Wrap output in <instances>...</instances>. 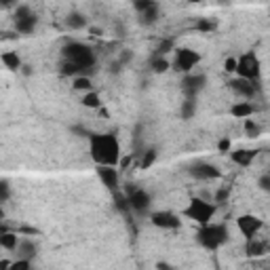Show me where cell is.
Instances as JSON below:
<instances>
[{
    "label": "cell",
    "mask_w": 270,
    "mask_h": 270,
    "mask_svg": "<svg viewBox=\"0 0 270 270\" xmlns=\"http://www.w3.org/2000/svg\"><path fill=\"white\" fill-rule=\"evenodd\" d=\"M89 150L91 159L97 165H118L120 161V144L116 135L112 133H93L89 135Z\"/></svg>",
    "instance_id": "1"
},
{
    "label": "cell",
    "mask_w": 270,
    "mask_h": 270,
    "mask_svg": "<svg viewBox=\"0 0 270 270\" xmlns=\"http://www.w3.org/2000/svg\"><path fill=\"white\" fill-rule=\"evenodd\" d=\"M61 53H63V57H66V61L74 63L81 72L91 70L95 66V53L91 51V47L82 45V42H68Z\"/></svg>",
    "instance_id": "2"
},
{
    "label": "cell",
    "mask_w": 270,
    "mask_h": 270,
    "mask_svg": "<svg viewBox=\"0 0 270 270\" xmlns=\"http://www.w3.org/2000/svg\"><path fill=\"white\" fill-rule=\"evenodd\" d=\"M198 243L207 249H219L226 241H228V228L224 224H203V228L198 230Z\"/></svg>",
    "instance_id": "3"
},
{
    "label": "cell",
    "mask_w": 270,
    "mask_h": 270,
    "mask_svg": "<svg viewBox=\"0 0 270 270\" xmlns=\"http://www.w3.org/2000/svg\"><path fill=\"white\" fill-rule=\"evenodd\" d=\"M216 205L213 203H207L205 198H192V201L188 203V207L184 209V216H186L188 219H192V222L196 224H207L211 222V217L216 216Z\"/></svg>",
    "instance_id": "4"
},
{
    "label": "cell",
    "mask_w": 270,
    "mask_h": 270,
    "mask_svg": "<svg viewBox=\"0 0 270 270\" xmlns=\"http://www.w3.org/2000/svg\"><path fill=\"white\" fill-rule=\"evenodd\" d=\"M241 78H247V81H253L258 82L260 81V61L258 57H255L253 53H245L241 55V57L237 59V70H234Z\"/></svg>",
    "instance_id": "5"
},
{
    "label": "cell",
    "mask_w": 270,
    "mask_h": 270,
    "mask_svg": "<svg viewBox=\"0 0 270 270\" xmlns=\"http://www.w3.org/2000/svg\"><path fill=\"white\" fill-rule=\"evenodd\" d=\"M198 61H201V55H198L196 51H192V49H177L173 68L177 70V72H186L188 74Z\"/></svg>",
    "instance_id": "6"
},
{
    "label": "cell",
    "mask_w": 270,
    "mask_h": 270,
    "mask_svg": "<svg viewBox=\"0 0 270 270\" xmlns=\"http://www.w3.org/2000/svg\"><path fill=\"white\" fill-rule=\"evenodd\" d=\"M237 226H239V230H241V234L243 237H247V239H251V237H255L262 228H264V222L258 217V216H241L239 219H237Z\"/></svg>",
    "instance_id": "7"
},
{
    "label": "cell",
    "mask_w": 270,
    "mask_h": 270,
    "mask_svg": "<svg viewBox=\"0 0 270 270\" xmlns=\"http://www.w3.org/2000/svg\"><path fill=\"white\" fill-rule=\"evenodd\" d=\"M127 198H129L131 211H137V213L148 211V207H150V203H152L150 194H148L146 190H141V188H131L129 194H127Z\"/></svg>",
    "instance_id": "8"
},
{
    "label": "cell",
    "mask_w": 270,
    "mask_h": 270,
    "mask_svg": "<svg viewBox=\"0 0 270 270\" xmlns=\"http://www.w3.org/2000/svg\"><path fill=\"white\" fill-rule=\"evenodd\" d=\"M152 224L159 226V228H165V230H171V228H180L182 226V219L180 216H175L173 211H154L152 216Z\"/></svg>",
    "instance_id": "9"
},
{
    "label": "cell",
    "mask_w": 270,
    "mask_h": 270,
    "mask_svg": "<svg viewBox=\"0 0 270 270\" xmlns=\"http://www.w3.org/2000/svg\"><path fill=\"white\" fill-rule=\"evenodd\" d=\"M97 177L112 192L118 188V169L114 165H97Z\"/></svg>",
    "instance_id": "10"
},
{
    "label": "cell",
    "mask_w": 270,
    "mask_h": 270,
    "mask_svg": "<svg viewBox=\"0 0 270 270\" xmlns=\"http://www.w3.org/2000/svg\"><path fill=\"white\" fill-rule=\"evenodd\" d=\"M190 175L196 177V180H217L219 177V169L209 165V162H196V165L190 167Z\"/></svg>",
    "instance_id": "11"
},
{
    "label": "cell",
    "mask_w": 270,
    "mask_h": 270,
    "mask_svg": "<svg viewBox=\"0 0 270 270\" xmlns=\"http://www.w3.org/2000/svg\"><path fill=\"white\" fill-rule=\"evenodd\" d=\"M205 82H207V78H205L203 74H186L184 76V81H182V87L184 91H186V95L188 97H194L198 91H201L205 87Z\"/></svg>",
    "instance_id": "12"
},
{
    "label": "cell",
    "mask_w": 270,
    "mask_h": 270,
    "mask_svg": "<svg viewBox=\"0 0 270 270\" xmlns=\"http://www.w3.org/2000/svg\"><path fill=\"white\" fill-rule=\"evenodd\" d=\"M230 84V89L234 91L237 95H241V97H247V99H251L253 95H255V82L253 81H247V78H234V81H230L228 82Z\"/></svg>",
    "instance_id": "13"
},
{
    "label": "cell",
    "mask_w": 270,
    "mask_h": 270,
    "mask_svg": "<svg viewBox=\"0 0 270 270\" xmlns=\"http://www.w3.org/2000/svg\"><path fill=\"white\" fill-rule=\"evenodd\" d=\"M36 24H38V19L34 13H30V15H26V17H15V27L19 34H32Z\"/></svg>",
    "instance_id": "14"
},
{
    "label": "cell",
    "mask_w": 270,
    "mask_h": 270,
    "mask_svg": "<svg viewBox=\"0 0 270 270\" xmlns=\"http://www.w3.org/2000/svg\"><path fill=\"white\" fill-rule=\"evenodd\" d=\"M230 114L234 118H249L253 114V104H249V102H237L230 108Z\"/></svg>",
    "instance_id": "15"
},
{
    "label": "cell",
    "mask_w": 270,
    "mask_h": 270,
    "mask_svg": "<svg viewBox=\"0 0 270 270\" xmlns=\"http://www.w3.org/2000/svg\"><path fill=\"white\" fill-rule=\"evenodd\" d=\"M266 253V243L264 241H258L255 237L247 239V255H251V258H260V255Z\"/></svg>",
    "instance_id": "16"
},
{
    "label": "cell",
    "mask_w": 270,
    "mask_h": 270,
    "mask_svg": "<svg viewBox=\"0 0 270 270\" xmlns=\"http://www.w3.org/2000/svg\"><path fill=\"white\" fill-rule=\"evenodd\" d=\"M159 17H161V11H159V2H156V4L150 6V9H146V11L139 13V24L141 26H152Z\"/></svg>",
    "instance_id": "17"
},
{
    "label": "cell",
    "mask_w": 270,
    "mask_h": 270,
    "mask_svg": "<svg viewBox=\"0 0 270 270\" xmlns=\"http://www.w3.org/2000/svg\"><path fill=\"white\" fill-rule=\"evenodd\" d=\"M0 61L4 63V68L13 70V72L21 70V59H19V55H17L15 51H4L2 55H0Z\"/></svg>",
    "instance_id": "18"
},
{
    "label": "cell",
    "mask_w": 270,
    "mask_h": 270,
    "mask_svg": "<svg viewBox=\"0 0 270 270\" xmlns=\"http://www.w3.org/2000/svg\"><path fill=\"white\" fill-rule=\"evenodd\" d=\"M38 251V247L32 243V241H19L17 243V253H19V258H27V260H32L34 255H36Z\"/></svg>",
    "instance_id": "19"
},
{
    "label": "cell",
    "mask_w": 270,
    "mask_h": 270,
    "mask_svg": "<svg viewBox=\"0 0 270 270\" xmlns=\"http://www.w3.org/2000/svg\"><path fill=\"white\" fill-rule=\"evenodd\" d=\"M17 243H19V239H17V234L15 232H11V230H4V232H0V247H4V249H17Z\"/></svg>",
    "instance_id": "20"
},
{
    "label": "cell",
    "mask_w": 270,
    "mask_h": 270,
    "mask_svg": "<svg viewBox=\"0 0 270 270\" xmlns=\"http://www.w3.org/2000/svg\"><path fill=\"white\" fill-rule=\"evenodd\" d=\"M253 156H255L253 150H237V152H232V154H230V159H232L234 162H237V165L247 167V165H251Z\"/></svg>",
    "instance_id": "21"
},
{
    "label": "cell",
    "mask_w": 270,
    "mask_h": 270,
    "mask_svg": "<svg viewBox=\"0 0 270 270\" xmlns=\"http://www.w3.org/2000/svg\"><path fill=\"white\" fill-rule=\"evenodd\" d=\"M66 24H68V27H72V30H82V27L87 26V17H84L82 13H70L66 17Z\"/></svg>",
    "instance_id": "22"
},
{
    "label": "cell",
    "mask_w": 270,
    "mask_h": 270,
    "mask_svg": "<svg viewBox=\"0 0 270 270\" xmlns=\"http://www.w3.org/2000/svg\"><path fill=\"white\" fill-rule=\"evenodd\" d=\"M82 104H84V108H99V106H102V99H99V95L95 91H84Z\"/></svg>",
    "instance_id": "23"
},
{
    "label": "cell",
    "mask_w": 270,
    "mask_h": 270,
    "mask_svg": "<svg viewBox=\"0 0 270 270\" xmlns=\"http://www.w3.org/2000/svg\"><path fill=\"white\" fill-rule=\"evenodd\" d=\"M194 110H196L194 97H188L186 102L182 104V116H184V118H192V116H194Z\"/></svg>",
    "instance_id": "24"
},
{
    "label": "cell",
    "mask_w": 270,
    "mask_h": 270,
    "mask_svg": "<svg viewBox=\"0 0 270 270\" xmlns=\"http://www.w3.org/2000/svg\"><path fill=\"white\" fill-rule=\"evenodd\" d=\"M72 87L76 89V91H91V87H93V84H91V78L89 76H78V78H74V84Z\"/></svg>",
    "instance_id": "25"
},
{
    "label": "cell",
    "mask_w": 270,
    "mask_h": 270,
    "mask_svg": "<svg viewBox=\"0 0 270 270\" xmlns=\"http://www.w3.org/2000/svg\"><path fill=\"white\" fill-rule=\"evenodd\" d=\"M156 156H159V154H156V150H146L144 156H141L139 167H141V169H150L154 162H156Z\"/></svg>",
    "instance_id": "26"
},
{
    "label": "cell",
    "mask_w": 270,
    "mask_h": 270,
    "mask_svg": "<svg viewBox=\"0 0 270 270\" xmlns=\"http://www.w3.org/2000/svg\"><path fill=\"white\" fill-rule=\"evenodd\" d=\"M152 70L156 74H162V72H167L169 70V61L165 57H154L152 59Z\"/></svg>",
    "instance_id": "27"
},
{
    "label": "cell",
    "mask_w": 270,
    "mask_h": 270,
    "mask_svg": "<svg viewBox=\"0 0 270 270\" xmlns=\"http://www.w3.org/2000/svg\"><path fill=\"white\" fill-rule=\"evenodd\" d=\"M245 133L249 135V137H258V135H260V125L253 123L251 118H247L245 120Z\"/></svg>",
    "instance_id": "28"
},
{
    "label": "cell",
    "mask_w": 270,
    "mask_h": 270,
    "mask_svg": "<svg viewBox=\"0 0 270 270\" xmlns=\"http://www.w3.org/2000/svg\"><path fill=\"white\" fill-rule=\"evenodd\" d=\"M11 268H13V270H30V268H32V260L19 258V260H15V262H11Z\"/></svg>",
    "instance_id": "29"
},
{
    "label": "cell",
    "mask_w": 270,
    "mask_h": 270,
    "mask_svg": "<svg viewBox=\"0 0 270 270\" xmlns=\"http://www.w3.org/2000/svg\"><path fill=\"white\" fill-rule=\"evenodd\" d=\"M152 4H156V0H133V6H135V11H137V13L150 9Z\"/></svg>",
    "instance_id": "30"
},
{
    "label": "cell",
    "mask_w": 270,
    "mask_h": 270,
    "mask_svg": "<svg viewBox=\"0 0 270 270\" xmlns=\"http://www.w3.org/2000/svg\"><path fill=\"white\" fill-rule=\"evenodd\" d=\"M213 27H216V24H211V21H207V19H198L196 21V30L198 32H211Z\"/></svg>",
    "instance_id": "31"
},
{
    "label": "cell",
    "mask_w": 270,
    "mask_h": 270,
    "mask_svg": "<svg viewBox=\"0 0 270 270\" xmlns=\"http://www.w3.org/2000/svg\"><path fill=\"white\" fill-rule=\"evenodd\" d=\"M78 72H81V70H78V68L74 66V63H70V61H66V63H63V66H61V74L72 76V74H78Z\"/></svg>",
    "instance_id": "32"
},
{
    "label": "cell",
    "mask_w": 270,
    "mask_h": 270,
    "mask_svg": "<svg viewBox=\"0 0 270 270\" xmlns=\"http://www.w3.org/2000/svg\"><path fill=\"white\" fill-rule=\"evenodd\" d=\"M9 196H11V188H9V184H6V182H0V203H4Z\"/></svg>",
    "instance_id": "33"
},
{
    "label": "cell",
    "mask_w": 270,
    "mask_h": 270,
    "mask_svg": "<svg viewBox=\"0 0 270 270\" xmlns=\"http://www.w3.org/2000/svg\"><path fill=\"white\" fill-rule=\"evenodd\" d=\"M226 198H228V188H219L217 192H216V203H226Z\"/></svg>",
    "instance_id": "34"
},
{
    "label": "cell",
    "mask_w": 270,
    "mask_h": 270,
    "mask_svg": "<svg viewBox=\"0 0 270 270\" xmlns=\"http://www.w3.org/2000/svg\"><path fill=\"white\" fill-rule=\"evenodd\" d=\"M171 49H173V42H171V40H165V42H161V47H159V51H156V53H159V55H165L167 51H171Z\"/></svg>",
    "instance_id": "35"
},
{
    "label": "cell",
    "mask_w": 270,
    "mask_h": 270,
    "mask_svg": "<svg viewBox=\"0 0 270 270\" xmlns=\"http://www.w3.org/2000/svg\"><path fill=\"white\" fill-rule=\"evenodd\" d=\"M260 188L264 190V192H268V190H270V175H262L260 177Z\"/></svg>",
    "instance_id": "36"
},
{
    "label": "cell",
    "mask_w": 270,
    "mask_h": 270,
    "mask_svg": "<svg viewBox=\"0 0 270 270\" xmlns=\"http://www.w3.org/2000/svg\"><path fill=\"white\" fill-rule=\"evenodd\" d=\"M30 6H24V4H21V6H17V11H15V17H26V15H30Z\"/></svg>",
    "instance_id": "37"
},
{
    "label": "cell",
    "mask_w": 270,
    "mask_h": 270,
    "mask_svg": "<svg viewBox=\"0 0 270 270\" xmlns=\"http://www.w3.org/2000/svg\"><path fill=\"white\" fill-rule=\"evenodd\" d=\"M224 66H226V72H234V70H237V59H234V57H228Z\"/></svg>",
    "instance_id": "38"
},
{
    "label": "cell",
    "mask_w": 270,
    "mask_h": 270,
    "mask_svg": "<svg viewBox=\"0 0 270 270\" xmlns=\"http://www.w3.org/2000/svg\"><path fill=\"white\" fill-rule=\"evenodd\" d=\"M217 150H219V152H228V150H230V139H219Z\"/></svg>",
    "instance_id": "39"
},
{
    "label": "cell",
    "mask_w": 270,
    "mask_h": 270,
    "mask_svg": "<svg viewBox=\"0 0 270 270\" xmlns=\"http://www.w3.org/2000/svg\"><path fill=\"white\" fill-rule=\"evenodd\" d=\"M19 0H0V9H13V6H17Z\"/></svg>",
    "instance_id": "40"
},
{
    "label": "cell",
    "mask_w": 270,
    "mask_h": 270,
    "mask_svg": "<svg viewBox=\"0 0 270 270\" xmlns=\"http://www.w3.org/2000/svg\"><path fill=\"white\" fill-rule=\"evenodd\" d=\"M129 59H131V53L129 51H123V53H120V57H118V63L123 66V63H127Z\"/></svg>",
    "instance_id": "41"
},
{
    "label": "cell",
    "mask_w": 270,
    "mask_h": 270,
    "mask_svg": "<svg viewBox=\"0 0 270 270\" xmlns=\"http://www.w3.org/2000/svg\"><path fill=\"white\" fill-rule=\"evenodd\" d=\"M19 230H21V232H26V234H38V230H36V228H32V226H21Z\"/></svg>",
    "instance_id": "42"
},
{
    "label": "cell",
    "mask_w": 270,
    "mask_h": 270,
    "mask_svg": "<svg viewBox=\"0 0 270 270\" xmlns=\"http://www.w3.org/2000/svg\"><path fill=\"white\" fill-rule=\"evenodd\" d=\"M0 268H11V262H6V260H2V262H0Z\"/></svg>",
    "instance_id": "43"
},
{
    "label": "cell",
    "mask_w": 270,
    "mask_h": 270,
    "mask_svg": "<svg viewBox=\"0 0 270 270\" xmlns=\"http://www.w3.org/2000/svg\"><path fill=\"white\" fill-rule=\"evenodd\" d=\"M156 268H162V270H167V268H171L169 264H156Z\"/></svg>",
    "instance_id": "44"
},
{
    "label": "cell",
    "mask_w": 270,
    "mask_h": 270,
    "mask_svg": "<svg viewBox=\"0 0 270 270\" xmlns=\"http://www.w3.org/2000/svg\"><path fill=\"white\" fill-rule=\"evenodd\" d=\"M188 2H192V4H198V2H203V0H188Z\"/></svg>",
    "instance_id": "45"
}]
</instances>
